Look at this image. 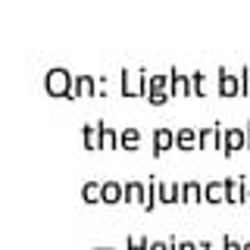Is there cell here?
I'll list each match as a JSON object with an SVG mask.
<instances>
[{"instance_id":"obj_1","label":"cell","mask_w":250,"mask_h":250,"mask_svg":"<svg viewBox=\"0 0 250 250\" xmlns=\"http://www.w3.org/2000/svg\"><path fill=\"white\" fill-rule=\"evenodd\" d=\"M66 72H50V78H47V88L50 91H62V82H66Z\"/></svg>"},{"instance_id":"obj_2","label":"cell","mask_w":250,"mask_h":250,"mask_svg":"<svg viewBox=\"0 0 250 250\" xmlns=\"http://www.w3.org/2000/svg\"><path fill=\"white\" fill-rule=\"evenodd\" d=\"M119 194H122L119 185H106V188H104V200H106V203H116V197H119Z\"/></svg>"},{"instance_id":"obj_3","label":"cell","mask_w":250,"mask_h":250,"mask_svg":"<svg viewBox=\"0 0 250 250\" xmlns=\"http://www.w3.org/2000/svg\"><path fill=\"white\" fill-rule=\"evenodd\" d=\"M244 250H250V244H247V247H244Z\"/></svg>"}]
</instances>
